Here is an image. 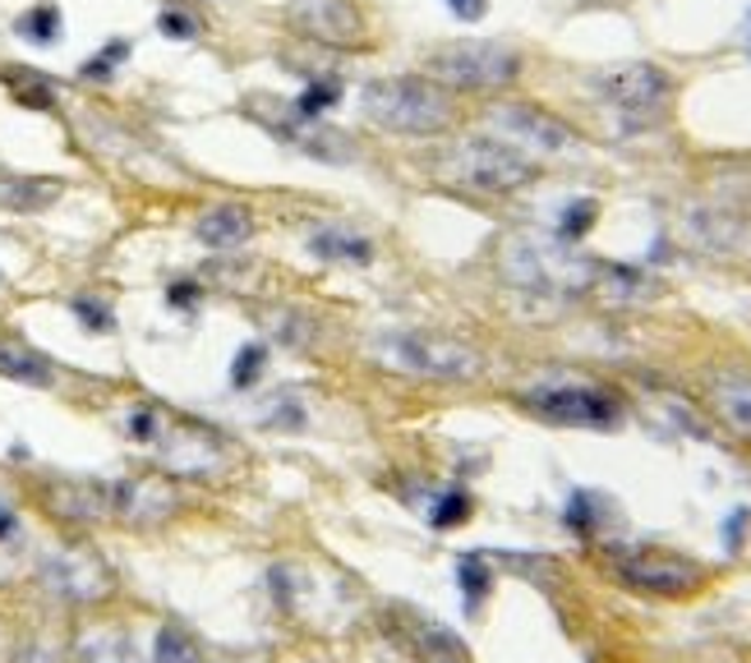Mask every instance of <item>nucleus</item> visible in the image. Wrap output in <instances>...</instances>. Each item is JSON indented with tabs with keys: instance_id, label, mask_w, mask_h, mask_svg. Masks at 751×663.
Instances as JSON below:
<instances>
[{
	"instance_id": "1",
	"label": "nucleus",
	"mask_w": 751,
	"mask_h": 663,
	"mask_svg": "<svg viewBox=\"0 0 751 663\" xmlns=\"http://www.w3.org/2000/svg\"><path fill=\"white\" fill-rule=\"evenodd\" d=\"M364 121L388 129V134H411V139H429L452 125V92L438 88L434 79L420 74H397V79H374L360 92Z\"/></svg>"
},
{
	"instance_id": "2",
	"label": "nucleus",
	"mask_w": 751,
	"mask_h": 663,
	"mask_svg": "<svg viewBox=\"0 0 751 663\" xmlns=\"http://www.w3.org/2000/svg\"><path fill=\"white\" fill-rule=\"evenodd\" d=\"M374 355L383 368L411 378H434V383H471L485 374V355L471 350L466 341L438 337V332H383L374 341Z\"/></svg>"
},
{
	"instance_id": "3",
	"label": "nucleus",
	"mask_w": 751,
	"mask_h": 663,
	"mask_svg": "<svg viewBox=\"0 0 751 663\" xmlns=\"http://www.w3.org/2000/svg\"><path fill=\"white\" fill-rule=\"evenodd\" d=\"M425 70L438 88L489 92V88H508L522 74V55L503 42H448L429 51Z\"/></svg>"
},
{
	"instance_id": "4",
	"label": "nucleus",
	"mask_w": 751,
	"mask_h": 663,
	"mask_svg": "<svg viewBox=\"0 0 751 663\" xmlns=\"http://www.w3.org/2000/svg\"><path fill=\"white\" fill-rule=\"evenodd\" d=\"M600 88L609 97V107L618 111V121L627 129H650L664 121L668 111V97L673 84L660 65H646V61H631V65H613L600 74Z\"/></svg>"
},
{
	"instance_id": "5",
	"label": "nucleus",
	"mask_w": 751,
	"mask_h": 663,
	"mask_svg": "<svg viewBox=\"0 0 751 663\" xmlns=\"http://www.w3.org/2000/svg\"><path fill=\"white\" fill-rule=\"evenodd\" d=\"M613 553V572L618 580H627L631 590L641 595H691L701 590L705 580V567L701 562H691L683 553H668V549H609Z\"/></svg>"
},
{
	"instance_id": "6",
	"label": "nucleus",
	"mask_w": 751,
	"mask_h": 663,
	"mask_svg": "<svg viewBox=\"0 0 751 663\" xmlns=\"http://www.w3.org/2000/svg\"><path fill=\"white\" fill-rule=\"evenodd\" d=\"M456 180L471 185V189H485V193H512L530 185L539 166L535 158H526V152H516L512 143L503 139H471L456 148Z\"/></svg>"
},
{
	"instance_id": "7",
	"label": "nucleus",
	"mask_w": 751,
	"mask_h": 663,
	"mask_svg": "<svg viewBox=\"0 0 751 663\" xmlns=\"http://www.w3.org/2000/svg\"><path fill=\"white\" fill-rule=\"evenodd\" d=\"M489 129L503 143H512L516 152H526V158H558V152H567L576 143L572 129L558 121V115L539 111V107H526V102L493 107L489 111Z\"/></svg>"
},
{
	"instance_id": "8",
	"label": "nucleus",
	"mask_w": 751,
	"mask_h": 663,
	"mask_svg": "<svg viewBox=\"0 0 751 663\" xmlns=\"http://www.w3.org/2000/svg\"><path fill=\"white\" fill-rule=\"evenodd\" d=\"M526 405L539 420L572 428H613L623 420V401L604 387H539L526 397Z\"/></svg>"
},
{
	"instance_id": "9",
	"label": "nucleus",
	"mask_w": 751,
	"mask_h": 663,
	"mask_svg": "<svg viewBox=\"0 0 751 663\" xmlns=\"http://www.w3.org/2000/svg\"><path fill=\"white\" fill-rule=\"evenodd\" d=\"M296 24L310 37H323V42L337 47L360 42V14L346 0H296Z\"/></svg>"
},
{
	"instance_id": "10",
	"label": "nucleus",
	"mask_w": 751,
	"mask_h": 663,
	"mask_svg": "<svg viewBox=\"0 0 751 663\" xmlns=\"http://www.w3.org/2000/svg\"><path fill=\"white\" fill-rule=\"evenodd\" d=\"M176 506V493H171L166 479H121L111 484V516L125 521H162Z\"/></svg>"
},
{
	"instance_id": "11",
	"label": "nucleus",
	"mask_w": 751,
	"mask_h": 663,
	"mask_svg": "<svg viewBox=\"0 0 751 663\" xmlns=\"http://www.w3.org/2000/svg\"><path fill=\"white\" fill-rule=\"evenodd\" d=\"M51 580L61 585V595H70V599H102L111 590L107 567L88 549H65L61 558H55Z\"/></svg>"
},
{
	"instance_id": "12",
	"label": "nucleus",
	"mask_w": 751,
	"mask_h": 663,
	"mask_svg": "<svg viewBox=\"0 0 751 663\" xmlns=\"http://www.w3.org/2000/svg\"><path fill=\"white\" fill-rule=\"evenodd\" d=\"M195 236L203 245H213V249H230V245H240L254 236V217H249V208L240 203H222V208H208L199 226H195Z\"/></svg>"
},
{
	"instance_id": "13",
	"label": "nucleus",
	"mask_w": 751,
	"mask_h": 663,
	"mask_svg": "<svg viewBox=\"0 0 751 663\" xmlns=\"http://www.w3.org/2000/svg\"><path fill=\"white\" fill-rule=\"evenodd\" d=\"M310 253H314V259H327V263H355V267L374 263V245L364 236H355V230H346V226L310 230Z\"/></svg>"
},
{
	"instance_id": "14",
	"label": "nucleus",
	"mask_w": 751,
	"mask_h": 663,
	"mask_svg": "<svg viewBox=\"0 0 751 663\" xmlns=\"http://www.w3.org/2000/svg\"><path fill=\"white\" fill-rule=\"evenodd\" d=\"M710 401H715V415L734 428L738 438L751 442V378L742 374H724L710 387Z\"/></svg>"
},
{
	"instance_id": "15",
	"label": "nucleus",
	"mask_w": 751,
	"mask_h": 663,
	"mask_svg": "<svg viewBox=\"0 0 751 663\" xmlns=\"http://www.w3.org/2000/svg\"><path fill=\"white\" fill-rule=\"evenodd\" d=\"M61 199V180L42 175H0V212H42Z\"/></svg>"
},
{
	"instance_id": "16",
	"label": "nucleus",
	"mask_w": 751,
	"mask_h": 663,
	"mask_svg": "<svg viewBox=\"0 0 751 663\" xmlns=\"http://www.w3.org/2000/svg\"><path fill=\"white\" fill-rule=\"evenodd\" d=\"M0 84L10 88V97L24 111H51L55 107V88L47 84V74H37L28 65H5L0 70Z\"/></svg>"
},
{
	"instance_id": "17",
	"label": "nucleus",
	"mask_w": 751,
	"mask_h": 663,
	"mask_svg": "<svg viewBox=\"0 0 751 663\" xmlns=\"http://www.w3.org/2000/svg\"><path fill=\"white\" fill-rule=\"evenodd\" d=\"M0 374L14 378V383H28V387H51V364L33 350H18V346H0Z\"/></svg>"
},
{
	"instance_id": "18",
	"label": "nucleus",
	"mask_w": 751,
	"mask_h": 663,
	"mask_svg": "<svg viewBox=\"0 0 751 663\" xmlns=\"http://www.w3.org/2000/svg\"><path fill=\"white\" fill-rule=\"evenodd\" d=\"M152 663H203V650L185 627L166 622V627L158 631V640H152Z\"/></svg>"
},
{
	"instance_id": "19",
	"label": "nucleus",
	"mask_w": 751,
	"mask_h": 663,
	"mask_svg": "<svg viewBox=\"0 0 751 663\" xmlns=\"http://www.w3.org/2000/svg\"><path fill=\"white\" fill-rule=\"evenodd\" d=\"M79 659L84 663H139V650H134V640L121 631H98L79 646Z\"/></svg>"
},
{
	"instance_id": "20",
	"label": "nucleus",
	"mask_w": 751,
	"mask_h": 663,
	"mask_svg": "<svg viewBox=\"0 0 751 663\" xmlns=\"http://www.w3.org/2000/svg\"><path fill=\"white\" fill-rule=\"evenodd\" d=\"M14 28H18V37H28V42L47 47V42H55V37H61L65 18H61V10H55V5H33L28 14H18Z\"/></svg>"
},
{
	"instance_id": "21",
	"label": "nucleus",
	"mask_w": 751,
	"mask_h": 663,
	"mask_svg": "<svg viewBox=\"0 0 751 663\" xmlns=\"http://www.w3.org/2000/svg\"><path fill=\"white\" fill-rule=\"evenodd\" d=\"M420 654H425V663H471V650L442 627L420 631Z\"/></svg>"
},
{
	"instance_id": "22",
	"label": "nucleus",
	"mask_w": 751,
	"mask_h": 663,
	"mask_svg": "<svg viewBox=\"0 0 751 663\" xmlns=\"http://www.w3.org/2000/svg\"><path fill=\"white\" fill-rule=\"evenodd\" d=\"M337 102H341V84L337 79H318V84H310L296 97V115H300V121H318V115L333 111Z\"/></svg>"
},
{
	"instance_id": "23",
	"label": "nucleus",
	"mask_w": 751,
	"mask_h": 663,
	"mask_svg": "<svg viewBox=\"0 0 751 663\" xmlns=\"http://www.w3.org/2000/svg\"><path fill=\"white\" fill-rule=\"evenodd\" d=\"M456 580H461V595H466V603H479L489 595V585H493V572H489V562L479 558V553H466L456 562Z\"/></svg>"
},
{
	"instance_id": "24",
	"label": "nucleus",
	"mask_w": 751,
	"mask_h": 663,
	"mask_svg": "<svg viewBox=\"0 0 751 663\" xmlns=\"http://www.w3.org/2000/svg\"><path fill=\"white\" fill-rule=\"evenodd\" d=\"M594 217H600V203L594 199H576L563 208V217H558V236L563 240H581L586 230L594 226Z\"/></svg>"
},
{
	"instance_id": "25",
	"label": "nucleus",
	"mask_w": 751,
	"mask_h": 663,
	"mask_svg": "<svg viewBox=\"0 0 751 663\" xmlns=\"http://www.w3.org/2000/svg\"><path fill=\"white\" fill-rule=\"evenodd\" d=\"M263 364H267V350L259 346V341H249L240 355H236V368H230V383L236 387H254L259 383V374H263Z\"/></svg>"
},
{
	"instance_id": "26",
	"label": "nucleus",
	"mask_w": 751,
	"mask_h": 663,
	"mask_svg": "<svg viewBox=\"0 0 751 663\" xmlns=\"http://www.w3.org/2000/svg\"><path fill=\"white\" fill-rule=\"evenodd\" d=\"M125 55H129V42H111L107 51H98V55H92V61H84V79H92V84H107L111 79V74H115V65H121L125 61Z\"/></svg>"
},
{
	"instance_id": "27",
	"label": "nucleus",
	"mask_w": 751,
	"mask_h": 663,
	"mask_svg": "<svg viewBox=\"0 0 751 663\" xmlns=\"http://www.w3.org/2000/svg\"><path fill=\"white\" fill-rule=\"evenodd\" d=\"M466 512H471V498L452 489V493H442V498H438V506H434V516H429V521L438 525V530H452V525L466 521Z\"/></svg>"
},
{
	"instance_id": "28",
	"label": "nucleus",
	"mask_w": 751,
	"mask_h": 663,
	"mask_svg": "<svg viewBox=\"0 0 751 663\" xmlns=\"http://www.w3.org/2000/svg\"><path fill=\"white\" fill-rule=\"evenodd\" d=\"M590 506H594L590 493H576V498H572V506H567V525H572V530H581V535L594 530V521H600V516H594Z\"/></svg>"
},
{
	"instance_id": "29",
	"label": "nucleus",
	"mask_w": 751,
	"mask_h": 663,
	"mask_svg": "<svg viewBox=\"0 0 751 663\" xmlns=\"http://www.w3.org/2000/svg\"><path fill=\"white\" fill-rule=\"evenodd\" d=\"M158 28H162L166 37H180V42H185V37H195V33H199V24H195V18H189V14H180V10H162Z\"/></svg>"
},
{
	"instance_id": "30",
	"label": "nucleus",
	"mask_w": 751,
	"mask_h": 663,
	"mask_svg": "<svg viewBox=\"0 0 751 663\" xmlns=\"http://www.w3.org/2000/svg\"><path fill=\"white\" fill-rule=\"evenodd\" d=\"M74 314H79L92 332H107V327H111V314H107L102 304H92V300H74Z\"/></svg>"
},
{
	"instance_id": "31",
	"label": "nucleus",
	"mask_w": 751,
	"mask_h": 663,
	"mask_svg": "<svg viewBox=\"0 0 751 663\" xmlns=\"http://www.w3.org/2000/svg\"><path fill=\"white\" fill-rule=\"evenodd\" d=\"M448 10L461 18V24H475V18L489 14V0H448Z\"/></svg>"
},
{
	"instance_id": "32",
	"label": "nucleus",
	"mask_w": 751,
	"mask_h": 663,
	"mask_svg": "<svg viewBox=\"0 0 751 663\" xmlns=\"http://www.w3.org/2000/svg\"><path fill=\"white\" fill-rule=\"evenodd\" d=\"M166 296H171V304H176V309H189V304L199 300V286H189V282H176V286L166 290Z\"/></svg>"
},
{
	"instance_id": "33",
	"label": "nucleus",
	"mask_w": 751,
	"mask_h": 663,
	"mask_svg": "<svg viewBox=\"0 0 751 663\" xmlns=\"http://www.w3.org/2000/svg\"><path fill=\"white\" fill-rule=\"evenodd\" d=\"M14 530V512H5V506H0V535H10Z\"/></svg>"
}]
</instances>
